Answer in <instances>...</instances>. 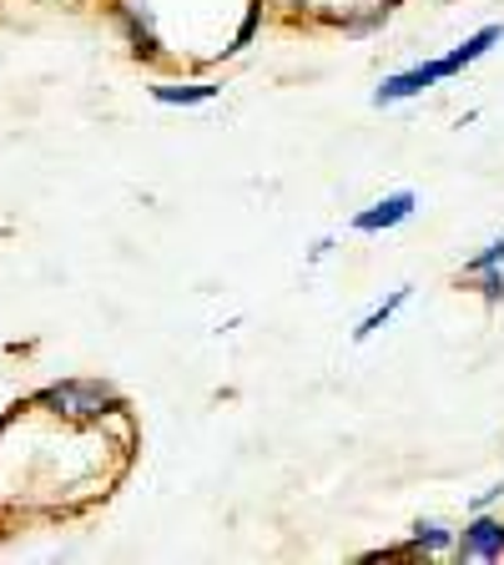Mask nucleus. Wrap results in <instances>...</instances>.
<instances>
[{
  "label": "nucleus",
  "instance_id": "nucleus-1",
  "mask_svg": "<svg viewBox=\"0 0 504 565\" xmlns=\"http://www.w3.org/2000/svg\"><path fill=\"white\" fill-rule=\"evenodd\" d=\"M444 76H449V66H444V61H429V66L399 71V76H388V82L378 86V92H374V102H378V106H388V102H404V96H419L423 86L444 82Z\"/></svg>",
  "mask_w": 504,
  "mask_h": 565
},
{
  "label": "nucleus",
  "instance_id": "nucleus-2",
  "mask_svg": "<svg viewBox=\"0 0 504 565\" xmlns=\"http://www.w3.org/2000/svg\"><path fill=\"white\" fill-rule=\"evenodd\" d=\"M414 202H419V198H414L409 188H404V192H388L384 202H374L368 212H358V217H353V233H384V227H399L404 217L414 212Z\"/></svg>",
  "mask_w": 504,
  "mask_h": 565
},
{
  "label": "nucleus",
  "instance_id": "nucleus-3",
  "mask_svg": "<svg viewBox=\"0 0 504 565\" xmlns=\"http://www.w3.org/2000/svg\"><path fill=\"white\" fill-rule=\"evenodd\" d=\"M464 555L500 561V555H504V525H500V520H474V525L464 530Z\"/></svg>",
  "mask_w": 504,
  "mask_h": 565
},
{
  "label": "nucleus",
  "instance_id": "nucleus-4",
  "mask_svg": "<svg viewBox=\"0 0 504 565\" xmlns=\"http://www.w3.org/2000/svg\"><path fill=\"white\" fill-rule=\"evenodd\" d=\"M494 41H504V25H484V31H474V35H470V41H464V46H459V51H449V56H444L449 76H459V71L470 66V61H480V56H484V51H490V46H494Z\"/></svg>",
  "mask_w": 504,
  "mask_h": 565
},
{
  "label": "nucleus",
  "instance_id": "nucleus-5",
  "mask_svg": "<svg viewBox=\"0 0 504 565\" xmlns=\"http://www.w3.org/2000/svg\"><path fill=\"white\" fill-rule=\"evenodd\" d=\"M404 303H409V288H394V294H388V303H378L374 313H368L364 323H358V329H353V339H358V343H364V339H374V333L384 329V323H388V318H394V313H399Z\"/></svg>",
  "mask_w": 504,
  "mask_h": 565
},
{
  "label": "nucleus",
  "instance_id": "nucleus-6",
  "mask_svg": "<svg viewBox=\"0 0 504 565\" xmlns=\"http://www.w3.org/2000/svg\"><path fill=\"white\" fill-rule=\"evenodd\" d=\"M152 96L162 106H197V102H212L217 86H207V82H197V86H152Z\"/></svg>",
  "mask_w": 504,
  "mask_h": 565
},
{
  "label": "nucleus",
  "instance_id": "nucleus-7",
  "mask_svg": "<svg viewBox=\"0 0 504 565\" xmlns=\"http://www.w3.org/2000/svg\"><path fill=\"white\" fill-rule=\"evenodd\" d=\"M258 21H262V0H253V6H247V21L237 25V41L227 46V56H237V51L253 46V35H258Z\"/></svg>",
  "mask_w": 504,
  "mask_h": 565
},
{
  "label": "nucleus",
  "instance_id": "nucleus-8",
  "mask_svg": "<svg viewBox=\"0 0 504 565\" xmlns=\"http://www.w3.org/2000/svg\"><path fill=\"white\" fill-rule=\"evenodd\" d=\"M414 551H449V530L419 525V530H414Z\"/></svg>",
  "mask_w": 504,
  "mask_h": 565
},
{
  "label": "nucleus",
  "instance_id": "nucleus-9",
  "mask_svg": "<svg viewBox=\"0 0 504 565\" xmlns=\"http://www.w3.org/2000/svg\"><path fill=\"white\" fill-rule=\"evenodd\" d=\"M480 273H484V294H490V303H494V298L504 294V273L500 268H480Z\"/></svg>",
  "mask_w": 504,
  "mask_h": 565
}]
</instances>
